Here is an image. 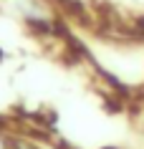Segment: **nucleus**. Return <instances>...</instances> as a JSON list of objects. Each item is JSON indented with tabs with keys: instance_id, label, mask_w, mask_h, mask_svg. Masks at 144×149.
<instances>
[{
	"instance_id": "nucleus-1",
	"label": "nucleus",
	"mask_w": 144,
	"mask_h": 149,
	"mask_svg": "<svg viewBox=\"0 0 144 149\" xmlns=\"http://www.w3.org/2000/svg\"><path fill=\"white\" fill-rule=\"evenodd\" d=\"M0 149H10V141L5 139V136H3V134H0Z\"/></svg>"
}]
</instances>
